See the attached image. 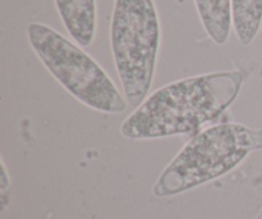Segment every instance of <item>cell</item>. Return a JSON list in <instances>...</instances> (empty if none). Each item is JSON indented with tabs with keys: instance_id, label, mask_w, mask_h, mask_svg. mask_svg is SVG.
Masks as SVG:
<instances>
[{
	"instance_id": "cell-1",
	"label": "cell",
	"mask_w": 262,
	"mask_h": 219,
	"mask_svg": "<svg viewBox=\"0 0 262 219\" xmlns=\"http://www.w3.org/2000/svg\"><path fill=\"white\" fill-rule=\"evenodd\" d=\"M243 79L239 71H220L165 85L123 121L120 133L129 140L197 133L233 104Z\"/></svg>"
},
{
	"instance_id": "cell-2",
	"label": "cell",
	"mask_w": 262,
	"mask_h": 219,
	"mask_svg": "<svg viewBox=\"0 0 262 219\" xmlns=\"http://www.w3.org/2000/svg\"><path fill=\"white\" fill-rule=\"evenodd\" d=\"M262 150V128L223 123L196 133L164 168L152 187L156 197H171L216 180Z\"/></svg>"
},
{
	"instance_id": "cell-3",
	"label": "cell",
	"mask_w": 262,
	"mask_h": 219,
	"mask_svg": "<svg viewBox=\"0 0 262 219\" xmlns=\"http://www.w3.org/2000/svg\"><path fill=\"white\" fill-rule=\"evenodd\" d=\"M160 45V23L154 0H115L110 46L124 96L140 105L150 92Z\"/></svg>"
},
{
	"instance_id": "cell-4",
	"label": "cell",
	"mask_w": 262,
	"mask_h": 219,
	"mask_svg": "<svg viewBox=\"0 0 262 219\" xmlns=\"http://www.w3.org/2000/svg\"><path fill=\"white\" fill-rule=\"evenodd\" d=\"M31 48L51 76L79 103L107 114H120L127 100L100 64L71 40L42 23L27 27Z\"/></svg>"
},
{
	"instance_id": "cell-5",
	"label": "cell",
	"mask_w": 262,
	"mask_h": 219,
	"mask_svg": "<svg viewBox=\"0 0 262 219\" xmlns=\"http://www.w3.org/2000/svg\"><path fill=\"white\" fill-rule=\"evenodd\" d=\"M61 22L74 43L87 48L95 40L97 27L96 0H54Z\"/></svg>"
},
{
	"instance_id": "cell-6",
	"label": "cell",
	"mask_w": 262,
	"mask_h": 219,
	"mask_svg": "<svg viewBox=\"0 0 262 219\" xmlns=\"http://www.w3.org/2000/svg\"><path fill=\"white\" fill-rule=\"evenodd\" d=\"M207 36L217 45L228 41L232 28V0H194Z\"/></svg>"
},
{
	"instance_id": "cell-7",
	"label": "cell",
	"mask_w": 262,
	"mask_h": 219,
	"mask_svg": "<svg viewBox=\"0 0 262 219\" xmlns=\"http://www.w3.org/2000/svg\"><path fill=\"white\" fill-rule=\"evenodd\" d=\"M235 35L242 45H250L262 25V0H232Z\"/></svg>"
},
{
	"instance_id": "cell-8",
	"label": "cell",
	"mask_w": 262,
	"mask_h": 219,
	"mask_svg": "<svg viewBox=\"0 0 262 219\" xmlns=\"http://www.w3.org/2000/svg\"><path fill=\"white\" fill-rule=\"evenodd\" d=\"M10 186V178L8 177L7 168H5L4 163H2V176H0V189H2V194L4 195L8 187Z\"/></svg>"
},
{
	"instance_id": "cell-9",
	"label": "cell",
	"mask_w": 262,
	"mask_h": 219,
	"mask_svg": "<svg viewBox=\"0 0 262 219\" xmlns=\"http://www.w3.org/2000/svg\"><path fill=\"white\" fill-rule=\"evenodd\" d=\"M255 219H262V205H261L260 210H258V213H257V214H256Z\"/></svg>"
},
{
	"instance_id": "cell-10",
	"label": "cell",
	"mask_w": 262,
	"mask_h": 219,
	"mask_svg": "<svg viewBox=\"0 0 262 219\" xmlns=\"http://www.w3.org/2000/svg\"><path fill=\"white\" fill-rule=\"evenodd\" d=\"M261 30H262V25H261Z\"/></svg>"
}]
</instances>
